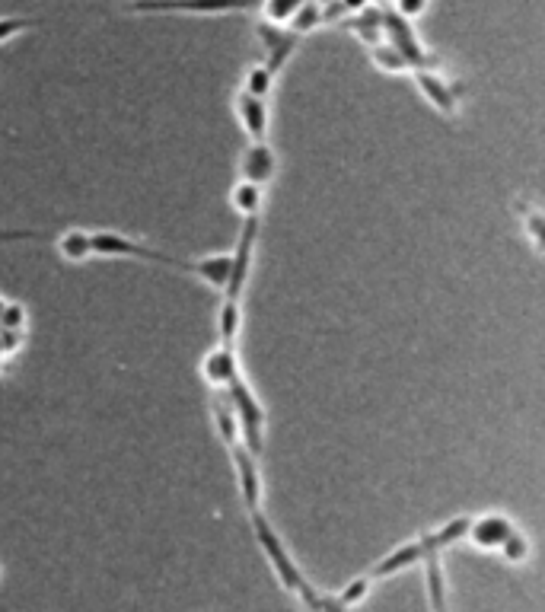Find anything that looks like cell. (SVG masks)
Segmentation results:
<instances>
[{"instance_id": "6da1fadb", "label": "cell", "mask_w": 545, "mask_h": 612, "mask_svg": "<svg viewBox=\"0 0 545 612\" xmlns=\"http://www.w3.org/2000/svg\"><path fill=\"white\" fill-rule=\"evenodd\" d=\"M224 393L233 405V415H236V424H240V440L243 447L255 456L262 459L265 456V424H268V415H265V405L255 396V389L249 386V380L243 377V370L236 373V377L224 386Z\"/></svg>"}, {"instance_id": "7a4b0ae2", "label": "cell", "mask_w": 545, "mask_h": 612, "mask_svg": "<svg viewBox=\"0 0 545 612\" xmlns=\"http://www.w3.org/2000/svg\"><path fill=\"white\" fill-rule=\"evenodd\" d=\"M249 523H252V533H255V542H259V549L265 552V558L271 561V571H275V577L281 581V587L287 593H297L310 584L303 577V571L297 568V561L291 558V552H287L284 539L278 536V530L271 526V520L262 514V510H249Z\"/></svg>"}, {"instance_id": "3957f363", "label": "cell", "mask_w": 545, "mask_h": 612, "mask_svg": "<svg viewBox=\"0 0 545 612\" xmlns=\"http://www.w3.org/2000/svg\"><path fill=\"white\" fill-rule=\"evenodd\" d=\"M128 13H195V16H220V13H246L259 10V0H131Z\"/></svg>"}, {"instance_id": "277c9868", "label": "cell", "mask_w": 545, "mask_h": 612, "mask_svg": "<svg viewBox=\"0 0 545 612\" xmlns=\"http://www.w3.org/2000/svg\"><path fill=\"white\" fill-rule=\"evenodd\" d=\"M259 227L262 220L259 217H243V230H240V240H236V249L230 252V278L220 300H233V303H243L246 294V281L252 275V262H255V243H259Z\"/></svg>"}, {"instance_id": "5b68a950", "label": "cell", "mask_w": 545, "mask_h": 612, "mask_svg": "<svg viewBox=\"0 0 545 612\" xmlns=\"http://www.w3.org/2000/svg\"><path fill=\"white\" fill-rule=\"evenodd\" d=\"M383 42L393 45L399 55L412 64V71L415 67H437V58L421 45L412 20H405L396 10H383Z\"/></svg>"}, {"instance_id": "8992f818", "label": "cell", "mask_w": 545, "mask_h": 612, "mask_svg": "<svg viewBox=\"0 0 545 612\" xmlns=\"http://www.w3.org/2000/svg\"><path fill=\"white\" fill-rule=\"evenodd\" d=\"M412 77H415V87L421 90V96L428 99L440 115L444 118L459 115V96H463V87H459L456 80L444 77L437 67H415Z\"/></svg>"}, {"instance_id": "52a82bcc", "label": "cell", "mask_w": 545, "mask_h": 612, "mask_svg": "<svg viewBox=\"0 0 545 612\" xmlns=\"http://www.w3.org/2000/svg\"><path fill=\"white\" fill-rule=\"evenodd\" d=\"M255 39L262 42V51H265V67L271 74H281L287 64H291L294 58V51L300 48L303 36H297L294 29H287V26H271V23H255Z\"/></svg>"}, {"instance_id": "ba28073f", "label": "cell", "mask_w": 545, "mask_h": 612, "mask_svg": "<svg viewBox=\"0 0 545 612\" xmlns=\"http://www.w3.org/2000/svg\"><path fill=\"white\" fill-rule=\"evenodd\" d=\"M428 555H440V552L431 549L428 536H418V539H412V542H402L399 549L386 552L380 561H373L370 571H367V577H370V581H386V577L402 574V571H408V568L421 565V561L428 558Z\"/></svg>"}, {"instance_id": "9c48e42d", "label": "cell", "mask_w": 545, "mask_h": 612, "mask_svg": "<svg viewBox=\"0 0 545 612\" xmlns=\"http://www.w3.org/2000/svg\"><path fill=\"white\" fill-rule=\"evenodd\" d=\"M233 469H236V482H240V498L246 510H262L265 498V485H262V472H259V459H255L243 444H233L230 450Z\"/></svg>"}, {"instance_id": "30bf717a", "label": "cell", "mask_w": 545, "mask_h": 612, "mask_svg": "<svg viewBox=\"0 0 545 612\" xmlns=\"http://www.w3.org/2000/svg\"><path fill=\"white\" fill-rule=\"evenodd\" d=\"M278 166H281L278 153L268 141H249L246 150L240 153V163H236V169H240V179L255 182V185H268L271 179L278 176Z\"/></svg>"}, {"instance_id": "8fae6325", "label": "cell", "mask_w": 545, "mask_h": 612, "mask_svg": "<svg viewBox=\"0 0 545 612\" xmlns=\"http://www.w3.org/2000/svg\"><path fill=\"white\" fill-rule=\"evenodd\" d=\"M233 112L240 118V128L246 131L249 141H268V125H271V109L268 99H259L246 90L233 93Z\"/></svg>"}, {"instance_id": "7c38bea8", "label": "cell", "mask_w": 545, "mask_h": 612, "mask_svg": "<svg viewBox=\"0 0 545 612\" xmlns=\"http://www.w3.org/2000/svg\"><path fill=\"white\" fill-rule=\"evenodd\" d=\"M517 530V523L510 520L507 514H485V517H475L469 523V533L466 539L472 542L475 549H485V552H498L501 542Z\"/></svg>"}, {"instance_id": "4fadbf2b", "label": "cell", "mask_w": 545, "mask_h": 612, "mask_svg": "<svg viewBox=\"0 0 545 612\" xmlns=\"http://www.w3.org/2000/svg\"><path fill=\"white\" fill-rule=\"evenodd\" d=\"M240 370L243 367H240V357H236L233 345H214L201 357V377L211 389H224Z\"/></svg>"}, {"instance_id": "5bb4252c", "label": "cell", "mask_w": 545, "mask_h": 612, "mask_svg": "<svg viewBox=\"0 0 545 612\" xmlns=\"http://www.w3.org/2000/svg\"><path fill=\"white\" fill-rule=\"evenodd\" d=\"M230 252H217V255H198V259H185L182 275H192L201 284H208L211 291L224 294L227 278H230Z\"/></svg>"}, {"instance_id": "9a60e30c", "label": "cell", "mask_w": 545, "mask_h": 612, "mask_svg": "<svg viewBox=\"0 0 545 612\" xmlns=\"http://www.w3.org/2000/svg\"><path fill=\"white\" fill-rule=\"evenodd\" d=\"M338 26L348 29V32H354V36L361 39L367 48H373V45L383 42V7L370 4V7L357 10V13H348V16H342V20H338Z\"/></svg>"}, {"instance_id": "2e32d148", "label": "cell", "mask_w": 545, "mask_h": 612, "mask_svg": "<svg viewBox=\"0 0 545 612\" xmlns=\"http://www.w3.org/2000/svg\"><path fill=\"white\" fill-rule=\"evenodd\" d=\"M230 208L240 217H259L265 208V185L255 182H236L230 189Z\"/></svg>"}, {"instance_id": "e0dca14e", "label": "cell", "mask_w": 545, "mask_h": 612, "mask_svg": "<svg viewBox=\"0 0 545 612\" xmlns=\"http://www.w3.org/2000/svg\"><path fill=\"white\" fill-rule=\"evenodd\" d=\"M214 428H217V434H220V440H224V447L230 450L233 444H243L240 440V424H236V415H233V405H230V399H227V393L224 389H220L217 393V399H214Z\"/></svg>"}, {"instance_id": "ac0fdd59", "label": "cell", "mask_w": 545, "mask_h": 612, "mask_svg": "<svg viewBox=\"0 0 545 612\" xmlns=\"http://www.w3.org/2000/svg\"><path fill=\"white\" fill-rule=\"evenodd\" d=\"M217 345H236V335L243 329V303H233V300H220L217 306Z\"/></svg>"}, {"instance_id": "d6986e66", "label": "cell", "mask_w": 545, "mask_h": 612, "mask_svg": "<svg viewBox=\"0 0 545 612\" xmlns=\"http://www.w3.org/2000/svg\"><path fill=\"white\" fill-rule=\"evenodd\" d=\"M58 252L67 262H87L93 259V246H90V230L71 227L58 236Z\"/></svg>"}, {"instance_id": "ffe728a7", "label": "cell", "mask_w": 545, "mask_h": 612, "mask_svg": "<svg viewBox=\"0 0 545 612\" xmlns=\"http://www.w3.org/2000/svg\"><path fill=\"white\" fill-rule=\"evenodd\" d=\"M469 523H472L469 517H453V520H447L444 526H437V530L424 533V536H428V542H431L434 552H444V549H450V546H456V542L466 539Z\"/></svg>"}, {"instance_id": "44dd1931", "label": "cell", "mask_w": 545, "mask_h": 612, "mask_svg": "<svg viewBox=\"0 0 545 612\" xmlns=\"http://www.w3.org/2000/svg\"><path fill=\"white\" fill-rule=\"evenodd\" d=\"M424 571H428V600L434 612H450L447 609V581H444V568H440V555H428L421 561Z\"/></svg>"}, {"instance_id": "7402d4cb", "label": "cell", "mask_w": 545, "mask_h": 612, "mask_svg": "<svg viewBox=\"0 0 545 612\" xmlns=\"http://www.w3.org/2000/svg\"><path fill=\"white\" fill-rule=\"evenodd\" d=\"M370 61H373V67H377V71H383V74H412V64H408L389 42L373 45V48H370Z\"/></svg>"}, {"instance_id": "603a6c76", "label": "cell", "mask_w": 545, "mask_h": 612, "mask_svg": "<svg viewBox=\"0 0 545 612\" xmlns=\"http://www.w3.org/2000/svg\"><path fill=\"white\" fill-rule=\"evenodd\" d=\"M297 600H300L303 612H348L342 603H338L335 593H319L313 584H306V587L297 593Z\"/></svg>"}, {"instance_id": "cb8c5ba5", "label": "cell", "mask_w": 545, "mask_h": 612, "mask_svg": "<svg viewBox=\"0 0 545 612\" xmlns=\"http://www.w3.org/2000/svg\"><path fill=\"white\" fill-rule=\"evenodd\" d=\"M275 74L268 71L265 64H252L249 71L243 74V87L240 90H246V93H252V96H259V99H268L271 93H275Z\"/></svg>"}, {"instance_id": "d4e9b609", "label": "cell", "mask_w": 545, "mask_h": 612, "mask_svg": "<svg viewBox=\"0 0 545 612\" xmlns=\"http://www.w3.org/2000/svg\"><path fill=\"white\" fill-rule=\"evenodd\" d=\"M300 7H303V0H259L262 20L271 23V26H287Z\"/></svg>"}, {"instance_id": "484cf974", "label": "cell", "mask_w": 545, "mask_h": 612, "mask_svg": "<svg viewBox=\"0 0 545 612\" xmlns=\"http://www.w3.org/2000/svg\"><path fill=\"white\" fill-rule=\"evenodd\" d=\"M297 36H306V32H313L316 26H326L322 20V0H303V7L294 13V20L287 23Z\"/></svg>"}, {"instance_id": "4316f807", "label": "cell", "mask_w": 545, "mask_h": 612, "mask_svg": "<svg viewBox=\"0 0 545 612\" xmlns=\"http://www.w3.org/2000/svg\"><path fill=\"white\" fill-rule=\"evenodd\" d=\"M498 552H501V558L507 561V565H523V561L530 558V539H526L520 530H514L501 542Z\"/></svg>"}, {"instance_id": "83f0119b", "label": "cell", "mask_w": 545, "mask_h": 612, "mask_svg": "<svg viewBox=\"0 0 545 612\" xmlns=\"http://www.w3.org/2000/svg\"><path fill=\"white\" fill-rule=\"evenodd\" d=\"M370 587H373V581H370L367 574H361V577H354V581H348L342 587V593H335V597H338V603H342L345 609H354V606H361L367 600Z\"/></svg>"}, {"instance_id": "f1b7e54d", "label": "cell", "mask_w": 545, "mask_h": 612, "mask_svg": "<svg viewBox=\"0 0 545 612\" xmlns=\"http://www.w3.org/2000/svg\"><path fill=\"white\" fill-rule=\"evenodd\" d=\"M0 332H26V306L23 303H7L0 313Z\"/></svg>"}, {"instance_id": "f546056e", "label": "cell", "mask_w": 545, "mask_h": 612, "mask_svg": "<svg viewBox=\"0 0 545 612\" xmlns=\"http://www.w3.org/2000/svg\"><path fill=\"white\" fill-rule=\"evenodd\" d=\"M32 26H36V20H32V16H0V45L10 42V39H16L20 32H26V29H32Z\"/></svg>"}, {"instance_id": "4dcf8cb0", "label": "cell", "mask_w": 545, "mask_h": 612, "mask_svg": "<svg viewBox=\"0 0 545 612\" xmlns=\"http://www.w3.org/2000/svg\"><path fill=\"white\" fill-rule=\"evenodd\" d=\"M523 227H526V236H530V240H533V249L542 252V246H545V236H542L545 220H542L539 208H533L530 214H523Z\"/></svg>"}, {"instance_id": "1f68e13d", "label": "cell", "mask_w": 545, "mask_h": 612, "mask_svg": "<svg viewBox=\"0 0 545 612\" xmlns=\"http://www.w3.org/2000/svg\"><path fill=\"white\" fill-rule=\"evenodd\" d=\"M428 7H431V0H393V7L389 10H396L399 16H405V20H418Z\"/></svg>"}, {"instance_id": "d6a6232c", "label": "cell", "mask_w": 545, "mask_h": 612, "mask_svg": "<svg viewBox=\"0 0 545 612\" xmlns=\"http://www.w3.org/2000/svg\"><path fill=\"white\" fill-rule=\"evenodd\" d=\"M23 240H42V233H36V230H0V246L23 243Z\"/></svg>"}, {"instance_id": "836d02e7", "label": "cell", "mask_w": 545, "mask_h": 612, "mask_svg": "<svg viewBox=\"0 0 545 612\" xmlns=\"http://www.w3.org/2000/svg\"><path fill=\"white\" fill-rule=\"evenodd\" d=\"M338 4H342V10H345V16H348V13H357V10L370 7L373 0H338Z\"/></svg>"}, {"instance_id": "e575fe53", "label": "cell", "mask_w": 545, "mask_h": 612, "mask_svg": "<svg viewBox=\"0 0 545 612\" xmlns=\"http://www.w3.org/2000/svg\"><path fill=\"white\" fill-rule=\"evenodd\" d=\"M4 306H7V300H4V297H0V313H4Z\"/></svg>"}]
</instances>
